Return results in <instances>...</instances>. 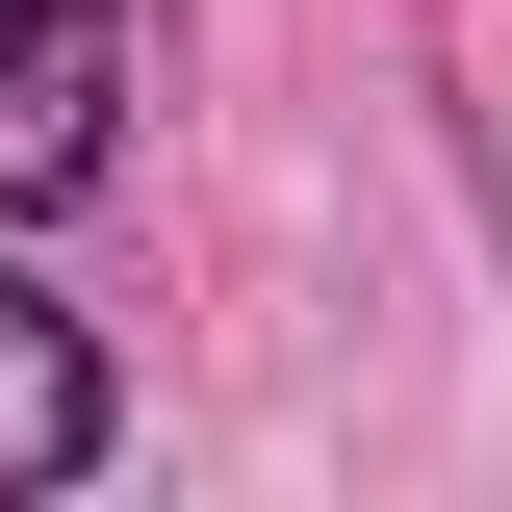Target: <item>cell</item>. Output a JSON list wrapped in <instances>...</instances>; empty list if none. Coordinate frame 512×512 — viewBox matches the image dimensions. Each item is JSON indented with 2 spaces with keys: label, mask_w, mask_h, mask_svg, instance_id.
I'll return each instance as SVG.
<instances>
[{
  "label": "cell",
  "mask_w": 512,
  "mask_h": 512,
  "mask_svg": "<svg viewBox=\"0 0 512 512\" xmlns=\"http://www.w3.org/2000/svg\"><path fill=\"white\" fill-rule=\"evenodd\" d=\"M103 103H128V26L103 0H0V205H77L103 180Z\"/></svg>",
  "instance_id": "6da1fadb"
},
{
  "label": "cell",
  "mask_w": 512,
  "mask_h": 512,
  "mask_svg": "<svg viewBox=\"0 0 512 512\" xmlns=\"http://www.w3.org/2000/svg\"><path fill=\"white\" fill-rule=\"evenodd\" d=\"M77 436H103V359H77V333L26 308V282H0V487H52Z\"/></svg>",
  "instance_id": "7a4b0ae2"
}]
</instances>
